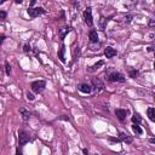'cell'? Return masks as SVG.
I'll use <instances>...</instances> for the list:
<instances>
[{
	"mask_svg": "<svg viewBox=\"0 0 155 155\" xmlns=\"http://www.w3.org/2000/svg\"><path fill=\"white\" fill-rule=\"evenodd\" d=\"M106 79L109 81V83H124L125 78L124 75L119 73L118 70H115L114 68H107L106 70Z\"/></svg>",
	"mask_w": 155,
	"mask_h": 155,
	"instance_id": "obj_1",
	"label": "cell"
},
{
	"mask_svg": "<svg viewBox=\"0 0 155 155\" xmlns=\"http://www.w3.org/2000/svg\"><path fill=\"white\" fill-rule=\"evenodd\" d=\"M46 87V83L44 80H36L34 83H32V91L35 93H41Z\"/></svg>",
	"mask_w": 155,
	"mask_h": 155,
	"instance_id": "obj_2",
	"label": "cell"
},
{
	"mask_svg": "<svg viewBox=\"0 0 155 155\" xmlns=\"http://www.w3.org/2000/svg\"><path fill=\"white\" fill-rule=\"evenodd\" d=\"M84 20H85V23L87 24L89 27H92L93 26V18H92V9L87 7L86 10L84 11Z\"/></svg>",
	"mask_w": 155,
	"mask_h": 155,
	"instance_id": "obj_3",
	"label": "cell"
},
{
	"mask_svg": "<svg viewBox=\"0 0 155 155\" xmlns=\"http://www.w3.org/2000/svg\"><path fill=\"white\" fill-rule=\"evenodd\" d=\"M27 12H28V15L32 18H35L40 15H44L45 10H44V7H29L28 10H27Z\"/></svg>",
	"mask_w": 155,
	"mask_h": 155,
	"instance_id": "obj_4",
	"label": "cell"
},
{
	"mask_svg": "<svg viewBox=\"0 0 155 155\" xmlns=\"http://www.w3.org/2000/svg\"><path fill=\"white\" fill-rule=\"evenodd\" d=\"M30 141L29 136L24 131H20L18 132V143H20V145H24L27 144Z\"/></svg>",
	"mask_w": 155,
	"mask_h": 155,
	"instance_id": "obj_5",
	"label": "cell"
},
{
	"mask_svg": "<svg viewBox=\"0 0 155 155\" xmlns=\"http://www.w3.org/2000/svg\"><path fill=\"white\" fill-rule=\"evenodd\" d=\"M115 115L120 121H125L126 115H127V110L126 109H115Z\"/></svg>",
	"mask_w": 155,
	"mask_h": 155,
	"instance_id": "obj_6",
	"label": "cell"
},
{
	"mask_svg": "<svg viewBox=\"0 0 155 155\" xmlns=\"http://www.w3.org/2000/svg\"><path fill=\"white\" fill-rule=\"evenodd\" d=\"M92 85H93V87H95V90L97 91V92H99L101 90L104 89V84L99 79H93L92 80Z\"/></svg>",
	"mask_w": 155,
	"mask_h": 155,
	"instance_id": "obj_7",
	"label": "cell"
},
{
	"mask_svg": "<svg viewBox=\"0 0 155 155\" xmlns=\"http://www.w3.org/2000/svg\"><path fill=\"white\" fill-rule=\"evenodd\" d=\"M104 55H106L107 58H113L114 56H116V50L110 47V46H108L106 50H104Z\"/></svg>",
	"mask_w": 155,
	"mask_h": 155,
	"instance_id": "obj_8",
	"label": "cell"
},
{
	"mask_svg": "<svg viewBox=\"0 0 155 155\" xmlns=\"http://www.w3.org/2000/svg\"><path fill=\"white\" fill-rule=\"evenodd\" d=\"M78 90H79L80 92H83V93H90L91 91H92V87H91L89 84H80Z\"/></svg>",
	"mask_w": 155,
	"mask_h": 155,
	"instance_id": "obj_9",
	"label": "cell"
},
{
	"mask_svg": "<svg viewBox=\"0 0 155 155\" xmlns=\"http://www.w3.org/2000/svg\"><path fill=\"white\" fill-rule=\"evenodd\" d=\"M89 38H90V41L91 44H97L98 43V34L96 30H91L89 33Z\"/></svg>",
	"mask_w": 155,
	"mask_h": 155,
	"instance_id": "obj_10",
	"label": "cell"
},
{
	"mask_svg": "<svg viewBox=\"0 0 155 155\" xmlns=\"http://www.w3.org/2000/svg\"><path fill=\"white\" fill-rule=\"evenodd\" d=\"M20 113H21V115H22V119H23L24 121H28L30 119V116H32L30 112L27 110V109H24V108H21L20 109Z\"/></svg>",
	"mask_w": 155,
	"mask_h": 155,
	"instance_id": "obj_11",
	"label": "cell"
},
{
	"mask_svg": "<svg viewBox=\"0 0 155 155\" xmlns=\"http://www.w3.org/2000/svg\"><path fill=\"white\" fill-rule=\"evenodd\" d=\"M119 141H122V142H125V143H127V144L132 143V138L129 137V135L124 133V132H120V135H119Z\"/></svg>",
	"mask_w": 155,
	"mask_h": 155,
	"instance_id": "obj_12",
	"label": "cell"
},
{
	"mask_svg": "<svg viewBox=\"0 0 155 155\" xmlns=\"http://www.w3.org/2000/svg\"><path fill=\"white\" fill-rule=\"evenodd\" d=\"M69 32H70V28H69V27H63V28H61L60 32H58V35H60V38L63 40V39L66 38V35L69 33Z\"/></svg>",
	"mask_w": 155,
	"mask_h": 155,
	"instance_id": "obj_13",
	"label": "cell"
},
{
	"mask_svg": "<svg viewBox=\"0 0 155 155\" xmlns=\"http://www.w3.org/2000/svg\"><path fill=\"white\" fill-rule=\"evenodd\" d=\"M64 53H66V46H64V45H62V46H61V49H60V51H58V58H60V60H61V62H63V63L66 62Z\"/></svg>",
	"mask_w": 155,
	"mask_h": 155,
	"instance_id": "obj_14",
	"label": "cell"
},
{
	"mask_svg": "<svg viewBox=\"0 0 155 155\" xmlns=\"http://www.w3.org/2000/svg\"><path fill=\"white\" fill-rule=\"evenodd\" d=\"M147 114H148V118L150 121H155V109L153 107L147 109Z\"/></svg>",
	"mask_w": 155,
	"mask_h": 155,
	"instance_id": "obj_15",
	"label": "cell"
},
{
	"mask_svg": "<svg viewBox=\"0 0 155 155\" xmlns=\"http://www.w3.org/2000/svg\"><path fill=\"white\" fill-rule=\"evenodd\" d=\"M102 66H104V61H99L98 63H96V64H93L92 67H90V68H89V72L93 73V72H96L99 67H102Z\"/></svg>",
	"mask_w": 155,
	"mask_h": 155,
	"instance_id": "obj_16",
	"label": "cell"
},
{
	"mask_svg": "<svg viewBox=\"0 0 155 155\" xmlns=\"http://www.w3.org/2000/svg\"><path fill=\"white\" fill-rule=\"evenodd\" d=\"M141 121H142V118L139 116V114L135 113V114H133V116H132V122H133L135 125H139V124H141Z\"/></svg>",
	"mask_w": 155,
	"mask_h": 155,
	"instance_id": "obj_17",
	"label": "cell"
},
{
	"mask_svg": "<svg viewBox=\"0 0 155 155\" xmlns=\"http://www.w3.org/2000/svg\"><path fill=\"white\" fill-rule=\"evenodd\" d=\"M132 130H133V132L136 135H142L143 133V130L139 127V125H135L133 124V125H132Z\"/></svg>",
	"mask_w": 155,
	"mask_h": 155,
	"instance_id": "obj_18",
	"label": "cell"
},
{
	"mask_svg": "<svg viewBox=\"0 0 155 155\" xmlns=\"http://www.w3.org/2000/svg\"><path fill=\"white\" fill-rule=\"evenodd\" d=\"M6 16H7V13L5 11H3V10H0V22H3V21H5L6 20Z\"/></svg>",
	"mask_w": 155,
	"mask_h": 155,
	"instance_id": "obj_19",
	"label": "cell"
},
{
	"mask_svg": "<svg viewBox=\"0 0 155 155\" xmlns=\"http://www.w3.org/2000/svg\"><path fill=\"white\" fill-rule=\"evenodd\" d=\"M138 74H139L138 70H131V72H130V76L133 78V79H136V78L138 76Z\"/></svg>",
	"mask_w": 155,
	"mask_h": 155,
	"instance_id": "obj_20",
	"label": "cell"
},
{
	"mask_svg": "<svg viewBox=\"0 0 155 155\" xmlns=\"http://www.w3.org/2000/svg\"><path fill=\"white\" fill-rule=\"evenodd\" d=\"M27 99H28V101H34L35 99V97H34V95L32 93V92H27Z\"/></svg>",
	"mask_w": 155,
	"mask_h": 155,
	"instance_id": "obj_21",
	"label": "cell"
},
{
	"mask_svg": "<svg viewBox=\"0 0 155 155\" xmlns=\"http://www.w3.org/2000/svg\"><path fill=\"white\" fill-rule=\"evenodd\" d=\"M5 69H6V75H10L11 74V66L7 62H6V64H5Z\"/></svg>",
	"mask_w": 155,
	"mask_h": 155,
	"instance_id": "obj_22",
	"label": "cell"
},
{
	"mask_svg": "<svg viewBox=\"0 0 155 155\" xmlns=\"http://www.w3.org/2000/svg\"><path fill=\"white\" fill-rule=\"evenodd\" d=\"M23 51H24L26 53H28V52L30 51V46H29L28 44H26V45H24V47H23Z\"/></svg>",
	"mask_w": 155,
	"mask_h": 155,
	"instance_id": "obj_23",
	"label": "cell"
},
{
	"mask_svg": "<svg viewBox=\"0 0 155 155\" xmlns=\"http://www.w3.org/2000/svg\"><path fill=\"white\" fill-rule=\"evenodd\" d=\"M6 39V36L5 35H0V45H1L3 43H4V40Z\"/></svg>",
	"mask_w": 155,
	"mask_h": 155,
	"instance_id": "obj_24",
	"label": "cell"
},
{
	"mask_svg": "<svg viewBox=\"0 0 155 155\" xmlns=\"http://www.w3.org/2000/svg\"><path fill=\"white\" fill-rule=\"evenodd\" d=\"M131 21H132V16H126V23L129 24Z\"/></svg>",
	"mask_w": 155,
	"mask_h": 155,
	"instance_id": "obj_25",
	"label": "cell"
},
{
	"mask_svg": "<svg viewBox=\"0 0 155 155\" xmlns=\"http://www.w3.org/2000/svg\"><path fill=\"white\" fill-rule=\"evenodd\" d=\"M60 119H62V120H66V121H69V118L68 116H66V115H63V116H61Z\"/></svg>",
	"mask_w": 155,
	"mask_h": 155,
	"instance_id": "obj_26",
	"label": "cell"
},
{
	"mask_svg": "<svg viewBox=\"0 0 155 155\" xmlns=\"http://www.w3.org/2000/svg\"><path fill=\"white\" fill-rule=\"evenodd\" d=\"M109 141H113V142H119V138H109Z\"/></svg>",
	"mask_w": 155,
	"mask_h": 155,
	"instance_id": "obj_27",
	"label": "cell"
},
{
	"mask_svg": "<svg viewBox=\"0 0 155 155\" xmlns=\"http://www.w3.org/2000/svg\"><path fill=\"white\" fill-rule=\"evenodd\" d=\"M149 26H150V27H154V20H150V22H149Z\"/></svg>",
	"mask_w": 155,
	"mask_h": 155,
	"instance_id": "obj_28",
	"label": "cell"
},
{
	"mask_svg": "<svg viewBox=\"0 0 155 155\" xmlns=\"http://www.w3.org/2000/svg\"><path fill=\"white\" fill-rule=\"evenodd\" d=\"M16 155H23V154H22V152H21L20 149H17V152H16Z\"/></svg>",
	"mask_w": 155,
	"mask_h": 155,
	"instance_id": "obj_29",
	"label": "cell"
},
{
	"mask_svg": "<svg viewBox=\"0 0 155 155\" xmlns=\"http://www.w3.org/2000/svg\"><path fill=\"white\" fill-rule=\"evenodd\" d=\"M153 50H154V47H153V46H150V47H148V51H149V52H152V51H153Z\"/></svg>",
	"mask_w": 155,
	"mask_h": 155,
	"instance_id": "obj_30",
	"label": "cell"
},
{
	"mask_svg": "<svg viewBox=\"0 0 155 155\" xmlns=\"http://www.w3.org/2000/svg\"><path fill=\"white\" fill-rule=\"evenodd\" d=\"M84 154H85V155H87V154H89V152H87V149H84Z\"/></svg>",
	"mask_w": 155,
	"mask_h": 155,
	"instance_id": "obj_31",
	"label": "cell"
},
{
	"mask_svg": "<svg viewBox=\"0 0 155 155\" xmlns=\"http://www.w3.org/2000/svg\"><path fill=\"white\" fill-rule=\"evenodd\" d=\"M150 143H153V144H154V143H155V139H154V138H152V139H150Z\"/></svg>",
	"mask_w": 155,
	"mask_h": 155,
	"instance_id": "obj_32",
	"label": "cell"
}]
</instances>
